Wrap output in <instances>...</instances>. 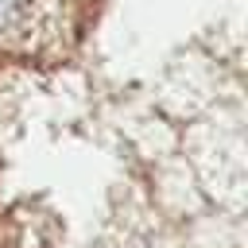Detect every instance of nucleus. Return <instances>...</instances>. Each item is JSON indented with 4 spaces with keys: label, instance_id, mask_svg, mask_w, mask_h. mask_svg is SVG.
<instances>
[{
    "label": "nucleus",
    "instance_id": "1",
    "mask_svg": "<svg viewBox=\"0 0 248 248\" xmlns=\"http://www.w3.org/2000/svg\"><path fill=\"white\" fill-rule=\"evenodd\" d=\"M12 12H16V0H0V23H4Z\"/></svg>",
    "mask_w": 248,
    "mask_h": 248
}]
</instances>
